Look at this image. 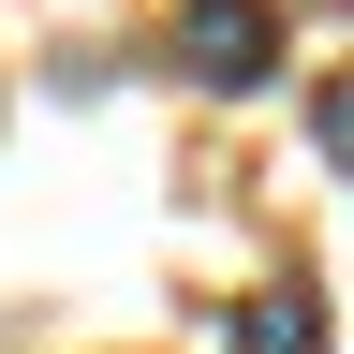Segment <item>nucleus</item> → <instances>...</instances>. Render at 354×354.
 <instances>
[{
    "label": "nucleus",
    "instance_id": "nucleus-1",
    "mask_svg": "<svg viewBox=\"0 0 354 354\" xmlns=\"http://www.w3.org/2000/svg\"><path fill=\"white\" fill-rule=\"evenodd\" d=\"M266 44H281V15H266V0H192V15H177L192 88H251V74H266Z\"/></svg>",
    "mask_w": 354,
    "mask_h": 354
},
{
    "label": "nucleus",
    "instance_id": "nucleus-3",
    "mask_svg": "<svg viewBox=\"0 0 354 354\" xmlns=\"http://www.w3.org/2000/svg\"><path fill=\"white\" fill-rule=\"evenodd\" d=\"M310 133H325V162L354 177V74H325V88H310Z\"/></svg>",
    "mask_w": 354,
    "mask_h": 354
},
{
    "label": "nucleus",
    "instance_id": "nucleus-2",
    "mask_svg": "<svg viewBox=\"0 0 354 354\" xmlns=\"http://www.w3.org/2000/svg\"><path fill=\"white\" fill-rule=\"evenodd\" d=\"M236 354H325V295H310V281L251 295V310H236Z\"/></svg>",
    "mask_w": 354,
    "mask_h": 354
}]
</instances>
